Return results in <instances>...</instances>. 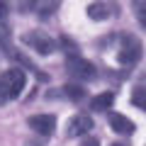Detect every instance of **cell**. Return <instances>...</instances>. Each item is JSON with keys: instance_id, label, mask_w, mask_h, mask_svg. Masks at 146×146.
Masks as SVG:
<instances>
[{"instance_id": "cell-9", "label": "cell", "mask_w": 146, "mask_h": 146, "mask_svg": "<svg viewBox=\"0 0 146 146\" xmlns=\"http://www.w3.org/2000/svg\"><path fill=\"white\" fill-rule=\"evenodd\" d=\"M112 102H115V95L112 93H100V95H95V98L90 100V107H93L95 112H107V110L112 107Z\"/></svg>"}, {"instance_id": "cell-14", "label": "cell", "mask_w": 146, "mask_h": 146, "mask_svg": "<svg viewBox=\"0 0 146 146\" xmlns=\"http://www.w3.org/2000/svg\"><path fill=\"white\" fill-rule=\"evenodd\" d=\"M7 100H10V95H7V90H5V85L0 83V105H5Z\"/></svg>"}, {"instance_id": "cell-6", "label": "cell", "mask_w": 146, "mask_h": 146, "mask_svg": "<svg viewBox=\"0 0 146 146\" xmlns=\"http://www.w3.org/2000/svg\"><path fill=\"white\" fill-rule=\"evenodd\" d=\"M90 129H93V119H90L88 115H76V117H71V122H68L66 134L68 136H85Z\"/></svg>"}, {"instance_id": "cell-13", "label": "cell", "mask_w": 146, "mask_h": 146, "mask_svg": "<svg viewBox=\"0 0 146 146\" xmlns=\"http://www.w3.org/2000/svg\"><path fill=\"white\" fill-rule=\"evenodd\" d=\"M7 42H10V27L0 20V46H5Z\"/></svg>"}, {"instance_id": "cell-17", "label": "cell", "mask_w": 146, "mask_h": 146, "mask_svg": "<svg viewBox=\"0 0 146 146\" xmlns=\"http://www.w3.org/2000/svg\"><path fill=\"white\" fill-rule=\"evenodd\" d=\"M112 146H122V144H112Z\"/></svg>"}, {"instance_id": "cell-1", "label": "cell", "mask_w": 146, "mask_h": 146, "mask_svg": "<svg viewBox=\"0 0 146 146\" xmlns=\"http://www.w3.org/2000/svg\"><path fill=\"white\" fill-rule=\"evenodd\" d=\"M139 58H141V42L136 39L134 34H127L124 39H122V44H119L117 61H119V66L131 68V66H136V63H139Z\"/></svg>"}, {"instance_id": "cell-8", "label": "cell", "mask_w": 146, "mask_h": 146, "mask_svg": "<svg viewBox=\"0 0 146 146\" xmlns=\"http://www.w3.org/2000/svg\"><path fill=\"white\" fill-rule=\"evenodd\" d=\"M110 15H112V7H110L107 3H90V5H88V17L95 20V22L107 20Z\"/></svg>"}, {"instance_id": "cell-12", "label": "cell", "mask_w": 146, "mask_h": 146, "mask_svg": "<svg viewBox=\"0 0 146 146\" xmlns=\"http://www.w3.org/2000/svg\"><path fill=\"white\" fill-rule=\"evenodd\" d=\"M131 100H134V105H136V107L146 110V90H144V88H136L134 93H131Z\"/></svg>"}, {"instance_id": "cell-3", "label": "cell", "mask_w": 146, "mask_h": 146, "mask_svg": "<svg viewBox=\"0 0 146 146\" xmlns=\"http://www.w3.org/2000/svg\"><path fill=\"white\" fill-rule=\"evenodd\" d=\"M0 83L5 85L7 95H10V100H12V98H17V95L22 93V88H25L27 78H25V73H22L20 68H7V71L0 76Z\"/></svg>"}, {"instance_id": "cell-4", "label": "cell", "mask_w": 146, "mask_h": 146, "mask_svg": "<svg viewBox=\"0 0 146 146\" xmlns=\"http://www.w3.org/2000/svg\"><path fill=\"white\" fill-rule=\"evenodd\" d=\"M25 44L32 46L34 51H39V54H51L54 49H56V42H54L46 32H39V29L27 32V34H25Z\"/></svg>"}, {"instance_id": "cell-10", "label": "cell", "mask_w": 146, "mask_h": 146, "mask_svg": "<svg viewBox=\"0 0 146 146\" xmlns=\"http://www.w3.org/2000/svg\"><path fill=\"white\" fill-rule=\"evenodd\" d=\"M63 95L68 100H73V102H80L85 98V88L83 85H76V83H68V85H63Z\"/></svg>"}, {"instance_id": "cell-5", "label": "cell", "mask_w": 146, "mask_h": 146, "mask_svg": "<svg viewBox=\"0 0 146 146\" xmlns=\"http://www.w3.org/2000/svg\"><path fill=\"white\" fill-rule=\"evenodd\" d=\"M29 127L36 131V134L49 136V134H54V129H56V117L54 115H34V117H29Z\"/></svg>"}, {"instance_id": "cell-2", "label": "cell", "mask_w": 146, "mask_h": 146, "mask_svg": "<svg viewBox=\"0 0 146 146\" xmlns=\"http://www.w3.org/2000/svg\"><path fill=\"white\" fill-rule=\"evenodd\" d=\"M66 71H68L71 78H78V80H95V76H98V71H95L93 63H90L88 58L76 56V54L66 56Z\"/></svg>"}, {"instance_id": "cell-7", "label": "cell", "mask_w": 146, "mask_h": 146, "mask_svg": "<svg viewBox=\"0 0 146 146\" xmlns=\"http://www.w3.org/2000/svg\"><path fill=\"white\" fill-rule=\"evenodd\" d=\"M107 119H110V127H112L117 134H131V131H134V122L127 119V117L119 115V112H112Z\"/></svg>"}, {"instance_id": "cell-15", "label": "cell", "mask_w": 146, "mask_h": 146, "mask_svg": "<svg viewBox=\"0 0 146 146\" xmlns=\"http://www.w3.org/2000/svg\"><path fill=\"white\" fill-rule=\"evenodd\" d=\"M80 146H100V141L95 139V136H88V139H83V141H80Z\"/></svg>"}, {"instance_id": "cell-11", "label": "cell", "mask_w": 146, "mask_h": 146, "mask_svg": "<svg viewBox=\"0 0 146 146\" xmlns=\"http://www.w3.org/2000/svg\"><path fill=\"white\" fill-rule=\"evenodd\" d=\"M134 12H136V20H139V25L146 29V0H139L134 5Z\"/></svg>"}, {"instance_id": "cell-16", "label": "cell", "mask_w": 146, "mask_h": 146, "mask_svg": "<svg viewBox=\"0 0 146 146\" xmlns=\"http://www.w3.org/2000/svg\"><path fill=\"white\" fill-rule=\"evenodd\" d=\"M5 12H7V5H3V3H0V20L5 17Z\"/></svg>"}]
</instances>
